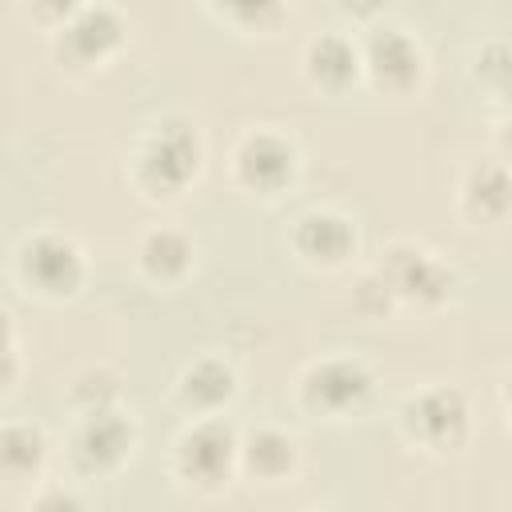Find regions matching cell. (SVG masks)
Instances as JSON below:
<instances>
[{"mask_svg":"<svg viewBox=\"0 0 512 512\" xmlns=\"http://www.w3.org/2000/svg\"><path fill=\"white\" fill-rule=\"evenodd\" d=\"M232 468H240V440L224 420L204 416L176 440V476L188 488L216 492L228 484Z\"/></svg>","mask_w":512,"mask_h":512,"instance_id":"cell-1","label":"cell"},{"mask_svg":"<svg viewBox=\"0 0 512 512\" xmlns=\"http://www.w3.org/2000/svg\"><path fill=\"white\" fill-rule=\"evenodd\" d=\"M404 436L412 444H420L424 452H456L468 440V404L456 388H428L420 396H412L400 412Z\"/></svg>","mask_w":512,"mask_h":512,"instance_id":"cell-2","label":"cell"},{"mask_svg":"<svg viewBox=\"0 0 512 512\" xmlns=\"http://www.w3.org/2000/svg\"><path fill=\"white\" fill-rule=\"evenodd\" d=\"M372 392V376L360 360H348V356H332V360H320L308 368V376L300 380V400L304 408L328 416V420H344L352 412L364 408Z\"/></svg>","mask_w":512,"mask_h":512,"instance_id":"cell-3","label":"cell"},{"mask_svg":"<svg viewBox=\"0 0 512 512\" xmlns=\"http://www.w3.org/2000/svg\"><path fill=\"white\" fill-rule=\"evenodd\" d=\"M200 164V140L188 124H164L148 136L140 152V184L156 196H176Z\"/></svg>","mask_w":512,"mask_h":512,"instance_id":"cell-4","label":"cell"},{"mask_svg":"<svg viewBox=\"0 0 512 512\" xmlns=\"http://www.w3.org/2000/svg\"><path fill=\"white\" fill-rule=\"evenodd\" d=\"M132 440H136V432L116 408L84 412V420H80V428L72 436V456L88 476L116 472L132 456Z\"/></svg>","mask_w":512,"mask_h":512,"instance_id":"cell-5","label":"cell"},{"mask_svg":"<svg viewBox=\"0 0 512 512\" xmlns=\"http://www.w3.org/2000/svg\"><path fill=\"white\" fill-rule=\"evenodd\" d=\"M236 180L252 192H280L284 180H292V168H296V152L288 140L272 136V132H252L244 136V144L236 148Z\"/></svg>","mask_w":512,"mask_h":512,"instance_id":"cell-6","label":"cell"},{"mask_svg":"<svg viewBox=\"0 0 512 512\" xmlns=\"http://www.w3.org/2000/svg\"><path fill=\"white\" fill-rule=\"evenodd\" d=\"M20 268L28 276V284H36L40 292L48 296H64L80 284L84 276V260H80V248L64 236H36L24 256H20Z\"/></svg>","mask_w":512,"mask_h":512,"instance_id":"cell-7","label":"cell"},{"mask_svg":"<svg viewBox=\"0 0 512 512\" xmlns=\"http://www.w3.org/2000/svg\"><path fill=\"white\" fill-rule=\"evenodd\" d=\"M384 288L400 300H412V304H432L444 296L448 288V276L444 268L432 260V252L416 248V244H396L388 252V280Z\"/></svg>","mask_w":512,"mask_h":512,"instance_id":"cell-8","label":"cell"},{"mask_svg":"<svg viewBox=\"0 0 512 512\" xmlns=\"http://www.w3.org/2000/svg\"><path fill=\"white\" fill-rule=\"evenodd\" d=\"M356 248V232L336 212H308L296 220V252L320 268H340Z\"/></svg>","mask_w":512,"mask_h":512,"instance_id":"cell-9","label":"cell"},{"mask_svg":"<svg viewBox=\"0 0 512 512\" xmlns=\"http://www.w3.org/2000/svg\"><path fill=\"white\" fill-rule=\"evenodd\" d=\"M364 68L376 76L380 88H392V92H404L420 80V48L400 36L396 28L372 36L368 44V56H364Z\"/></svg>","mask_w":512,"mask_h":512,"instance_id":"cell-10","label":"cell"},{"mask_svg":"<svg viewBox=\"0 0 512 512\" xmlns=\"http://www.w3.org/2000/svg\"><path fill=\"white\" fill-rule=\"evenodd\" d=\"M240 468L264 484H276L296 468V440L280 428H256L240 440Z\"/></svg>","mask_w":512,"mask_h":512,"instance_id":"cell-11","label":"cell"},{"mask_svg":"<svg viewBox=\"0 0 512 512\" xmlns=\"http://www.w3.org/2000/svg\"><path fill=\"white\" fill-rule=\"evenodd\" d=\"M120 32H124V24H120V16L112 8H84V12H76L68 20L64 44L80 64H96L120 44Z\"/></svg>","mask_w":512,"mask_h":512,"instance_id":"cell-12","label":"cell"},{"mask_svg":"<svg viewBox=\"0 0 512 512\" xmlns=\"http://www.w3.org/2000/svg\"><path fill=\"white\" fill-rule=\"evenodd\" d=\"M460 208L476 224H492L512 208V180L496 164H476L460 184Z\"/></svg>","mask_w":512,"mask_h":512,"instance_id":"cell-13","label":"cell"},{"mask_svg":"<svg viewBox=\"0 0 512 512\" xmlns=\"http://www.w3.org/2000/svg\"><path fill=\"white\" fill-rule=\"evenodd\" d=\"M236 392V376L220 360H196L180 376V404L196 416H212L220 404H228Z\"/></svg>","mask_w":512,"mask_h":512,"instance_id":"cell-14","label":"cell"},{"mask_svg":"<svg viewBox=\"0 0 512 512\" xmlns=\"http://www.w3.org/2000/svg\"><path fill=\"white\" fill-rule=\"evenodd\" d=\"M140 268L156 280V284H172V280H180L184 272H188V264H192V244H188V236L184 232H176V228H152L144 240H140Z\"/></svg>","mask_w":512,"mask_h":512,"instance_id":"cell-15","label":"cell"},{"mask_svg":"<svg viewBox=\"0 0 512 512\" xmlns=\"http://www.w3.org/2000/svg\"><path fill=\"white\" fill-rule=\"evenodd\" d=\"M304 64H308V76L320 88H344L360 72V56H356V48L344 36H320V40H312Z\"/></svg>","mask_w":512,"mask_h":512,"instance_id":"cell-16","label":"cell"},{"mask_svg":"<svg viewBox=\"0 0 512 512\" xmlns=\"http://www.w3.org/2000/svg\"><path fill=\"white\" fill-rule=\"evenodd\" d=\"M4 472L8 476H28L44 464V436L32 424H8L4 428V448H0Z\"/></svg>","mask_w":512,"mask_h":512,"instance_id":"cell-17","label":"cell"},{"mask_svg":"<svg viewBox=\"0 0 512 512\" xmlns=\"http://www.w3.org/2000/svg\"><path fill=\"white\" fill-rule=\"evenodd\" d=\"M220 12L240 28H268L280 20V0H216Z\"/></svg>","mask_w":512,"mask_h":512,"instance_id":"cell-18","label":"cell"},{"mask_svg":"<svg viewBox=\"0 0 512 512\" xmlns=\"http://www.w3.org/2000/svg\"><path fill=\"white\" fill-rule=\"evenodd\" d=\"M40 12H48V16H56V20H72L76 12H84L80 8V0H32Z\"/></svg>","mask_w":512,"mask_h":512,"instance_id":"cell-19","label":"cell"},{"mask_svg":"<svg viewBox=\"0 0 512 512\" xmlns=\"http://www.w3.org/2000/svg\"><path fill=\"white\" fill-rule=\"evenodd\" d=\"M504 404H508V412H512V380L504 384Z\"/></svg>","mask_w":512,"mask_h":512,"instance_id":"cell-20","label":"cell"}]
</instances>
